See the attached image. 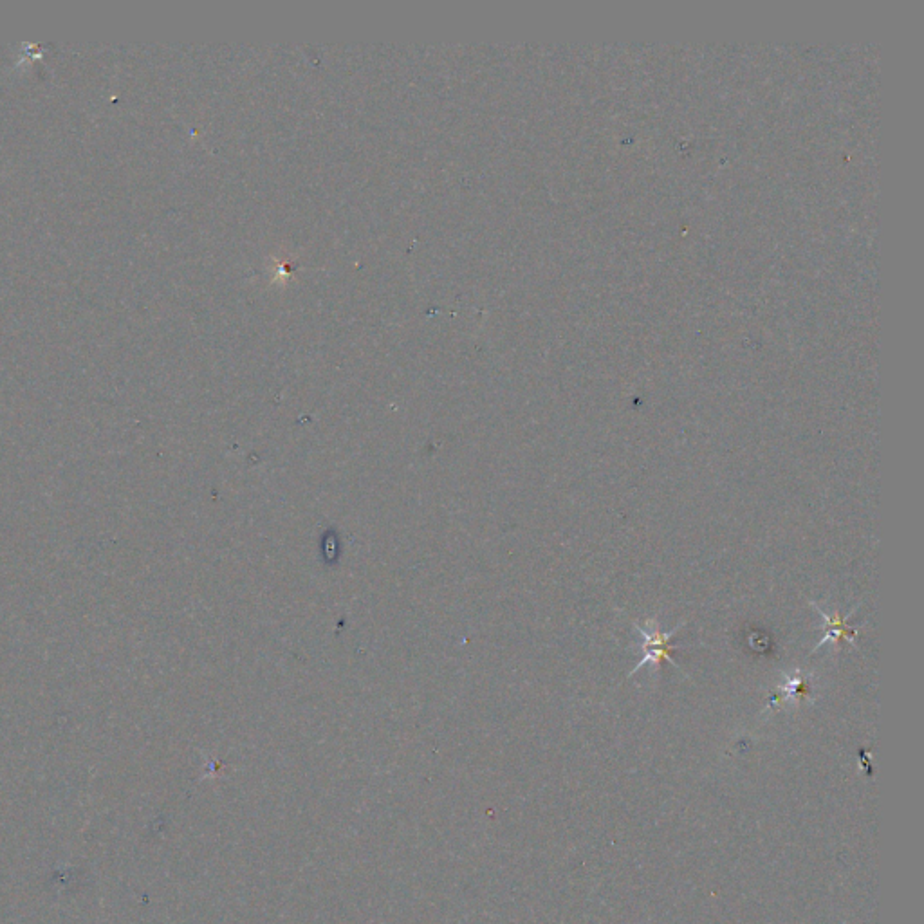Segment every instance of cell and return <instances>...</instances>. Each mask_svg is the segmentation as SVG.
Instances as JSON below:
<instances>
[{
    "mask_svg": "<svg viewBox=\"0 0 924 924\" xmlns=\"http://www.w3.org/2000/svg\"><path fill=\"white\" fill-rule=\"evenodd\" d=\"M684 625H686V623L683 621L681 625H677V627L670 630V632H663V630L659 629L657 620H650V618H648V620L645 621V625H639V623L634 621V629L638 630L639 634L643 636V657H641V661H639L638 665L632 668V672H629V677L638 674L643 666H661L665 661L672 663L679 672H683V674L686 675L683 668L679 666V663H675L674 657H672V652L675 650L674 645H672V638H674L679 630L683 629Z\"/></svg>",
    "mask_w": 924,
    "mask_h": 924,
    "instance_id": "obj_1",
    "label": "cell"
},
{
    "mask_svg": "<svg viewBox=\"0 0 924 924\" xmlns=\"http://www.w3.org/2000/svg\"><path fill=\"white\" fill-rule=\"evenodd\" d=\"M809 605L820 614V618H822L823 623H825V634H823V638L820 639V643L813 648L811 654H814L816 650H820L823 645H827L829 641H834V643L847 641V643H851L852 647H856V639H858V632H860V630L851 627V625L847 623V618H843L838 612L832 614V616L831 614H827L816 601L809 600Z\"/></svg>",
    "mask_w": 924,
    "mask_h": 924,
    "instance_id": "obj_2",
    "label": "cell"
},
{
    "mask_svg": "<svg viewBox=\"0 0 924 924\" xmlns=\"http://www.w3.org/2000/svg\"><path fill=\"white\" fill-rule=\"evenodd\" d=\"M811 690L809 683L800 677V674H796L795 677H791L787 681L786 686H782V690L771 699V704L777 703V701H786V699H800V697H805L807 693Z\"/></svg>",
    "mask_w": 924,
    "mask_h": 924,
    "instance_id": "obj_3",
    "label": "cell"
}]
</instances>
